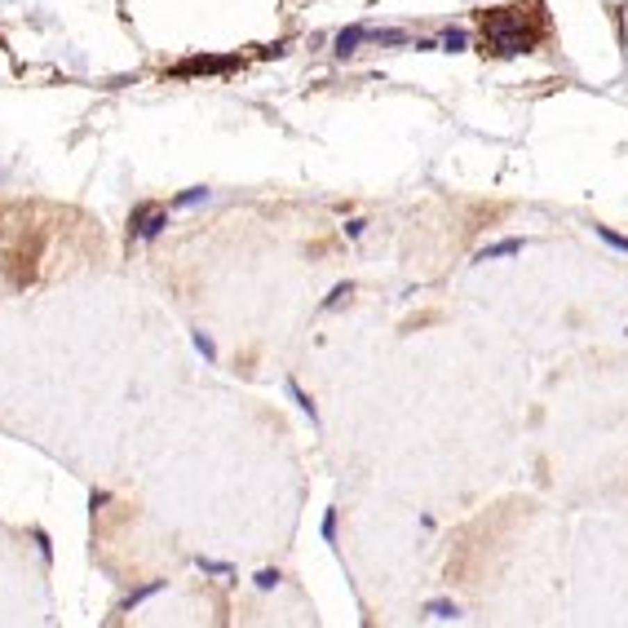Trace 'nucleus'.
Segmentation results:
<instances>
[{
    "mask_svg": "<svg viewBox=\"0 0 628 628\" xmlns=\"http://www.w3.org/2000/svg\"><path fill=\"white\" fill-rule=\"evenodd\" d=\"M540 18L531 9H491L482 14V49L496 58H513L540 44Z\"/></svg>",
    "mask_w": 628,
    "mask_h": 628,
    "instance_id": "obj_1",
    "label": "nucleus"
},
{
    "mask_svg": "<svg viewBox=\"0 0 628 628\" xmlns=\"http://www.w3.org/2000/svg\"><path fill=\"white\" fill-rule=\"evenodd\" d=\"M235 58H186L182 67H173V76H217V71H231Z\"/></svg>",
    "mask_w": 628,
    "mask_h": 628,
    "instance_id": "obj_2",
    "label": "nucleus"
},
{
    "mask_svg": "<svg viewBox=\"0 0 628 628\" xmlns=\"http://www.w3.org/2000/svg\"><path fill=\"white\" fill-rule=\"evenodd\" d=\"M522 248H527V239H500V244L478 248V257H474V261H500V257H518Z\"/></svg>",
    "mask_w": 628,
    "mask_h": 628,
    "instance_id": "obj_3",
    "label": "nucleus"
},
{
    "mask_svg": "<svg viewBox=\"0 0 628 628\" xmlns=\"http://www.w3.org/2000/svg\"><path fill=\"white\" fill-rule=\"evenodd\" d=\"M367 31H372V27H363V22H354V27H345L341 35H336V53H341V58H349V53L358 49V44L367 40Z\"/></svg>",
    "mask_w": 628,
    "mask_h": 628,
    "instance_id": "obj_4",
    "label": "nucleus"
},
{
    "mask_svg": "<svg viewBox=\"0 0 628 628\" xmlns=\"http://www.w3.org/2000/svg\"><path fill=\"white\" fill-rule=\"evenodd\" d=\"M425 615L429 620H461V606L452 597H433V602H425Z\"/></svg>",
    "mask_w": 628,
    "mask_h": 628,
    "instance_id": "obj_5",
    "label": "nucleus"
},
{
    "mask_svg": "<svg viewBox=\"0 0 628 628\" xmlns=\"http://www.w3.org/2000/svg\"><path fill=\"white\" fill-rule=\"evenodd\" d=\"M283 385H288V394H292V403H297V407H301V412H306V416H310V425H319V412H314V403H310V394H306V390H301V385H297L292 377H288Z\"/></svg>",
    "mask_w": 628,
    "mask_h": 628,
    "instance_id": "obj_6",
    "label": "nucleus"
},
{
    "mask_svg": "<svg viewBox=\"0 0 628 628\" xmlns=\"http://www.w3.org/2000/svg\"><path fill=\"white\" fill-rule=\"evenodd\" d=\"M168 584V579H151V584H142V588H133V593L124 597V611H133V606H142V602H147V597H155V593H160V588Z\"/></svg>",
    "mask_w": 628,
    "mask_h": 628,
    "instance_id": "obj_7",
    "label": "nucleus"
},
{
    "mask_svg": "<svg viewBox=\"0 0 628 628\" xmlns=\"http://www.w3.org/2000/svg\"><path fill=\"white\" fill-rule=\"evenodd\" d=\"M438 44H443V49H447V53H465V49H469V35H465L461 27H447Z\"/></svg>",
    "mask_w": 628,
    "mask_h": 628,
    "instance_id": "obj_8",
    "label": "nucleus"
},
{
    "mask_svg": "<svg viewBox=\"0 0 628 628\" xmlns=\"http://www.w3.org/2000/svg\"><path fill=\"white\" fill-rule=\"evenodd\" d=\"M208 199V186H190V190H182V195L173 199V208H195V204H204Z\"/></svg>",
    "mask_w": 628,
    "mask_h": 628,
    "instance_id": "obj_9",
    "label": "nucleus"
},
{
    "mask_svg": "<svg viewBox=\"0 0 628 628\" xmlns=\"http://www.w3.org/2000/svg\"><path fill=\"white\" fill-rule=\"evenodd\" d=\"M195 566H199L204 575H235V566H231V562H213V558H204V553L195 558Z\"/></svg>",
    "mask_w": 628,
    "mask_h": 628,
    "instance_id": "obj_10",
    "label": "nucleus"
},
{
    "mask_svg": "<svg viewBox=\"0 0 628 628\" xmlns=\"http://www.w3.org/2000/svg\"><path fill=\"white\" fill-rule=\"evenodd\" d=\"M190 341H195V349L204 354V363H217V345H213V336H208V332H195Z\"/></svg>",
    "mask_w": 628,
    "mask_h": 628,
    "instance_id": "obj_11",
    "label": "nucleus"
},
{
    "mask_svg": "<svg viewBox=\"0 0 628 628\" xmlns=\"http://www.w3.org/2000/svg\"><path fill=\"white\" fill-rule=\"evenodd\" d=\"M597 239H602V244H611L615 252H628V235H615L611 226H597Z\"/></svg>",
    "mask_w": 628,
    "mask_h": 628,
    "instance_id": "obj_12",
    "label": "nucleus"
},
{
    "mask_svg": "<svg viewBox=\"0 0 628 628\" xmlns=\"http://www.w3.org/2000/svg\"><path fill=\"white\" fill-rule=\"evenodd\" d=\"M279 571H274V566H265V571H257V579H252V584H257L261 588V593H270V588H279Z\"/></svg>",
    "mask_w": 628,
    "mask_h": 628,
    "instance_id": "obj_13",
    "label": "nucleus"
},
{
    "mask_svg": "<svg viewBox=\"0 0 628 628\" xmlns=\"http://www.w3.org/2000/svg\"><path fill=\"white\" fill-rule=\"evenodd\" d=\"M349 292H354V288H349V283H336L332 292H328V301H323V310H336V306H341V301H345Z\"/></svg>",
    "mask_w": 628,
    "mask_h": 628,
    "instance_id": "obj_14",
    "label": "nucleus"
},
{
    "mask_svg": "<svg viewBox=\"0 0 628 628\" xmlns=\"http://www.w3.org/2000/svg\"><path fill=\"white\" fill-rule=\"evenodd\" d=\"M367 40H377V44H407V35L403 31H367Z\"/></svg>",
    "mask_w": 628,
    "mask_h": 628,
    "instance_id": "obj_15",
    "label": "nucleus"
},
{
    "mask_svg": "<svg viewBox=\"0 0 628 628\" xmlns=\"http://www.w3.org/2000/svg\"><path fill=\"white\" fill-rule=\"evenodd\" d=\"M323 540H328V545H336V509L323 513Z\"/></svg>",
    "mask_w": 628,
    "mask_h": 628,
    "instance_id": "obj_16",
    "label": "nucleus"
},
{
    "mask_svg": "<svg viewBox=\"0 0 628 628\" xmlns=\"http://www.w3.org/2000/svg\"><path fill=\"white\" fill-rule=\"evenodd\" d=\"M363 231H367V222H363V217H354V222H345V235H349V239H358Z\"/></svg>",
    "mask_w": 628,
    "mask_h": 628,
    "instance_id": "obj_17",
    "label": "nucleus"
},
{
    "mask_svg": "<svg viewBox=\"0 0 628 628\" xmlns=\"http://www.w3.org/2000/svg\"><path fill=\"white\" fill-rule=\"evenodd\" d=\"M35 545H40L44 558H53V545H49V536H44V531H35Z\"/></svg>",
    "mask_w": 628,
    "mask_h": 628,
    "instance_id": "obj_18",
    "label": "nucleus"
},
{
    "mask_svg": "<svg viewBox=\"0 0 628 628\" xmlns=\"http://www.w3.org/2000/svg\"><path fill=\"white\" fill-rule=\"evenodd\" d=\"M98 504H111V491H93V496H89V509H98Z\"/></svg>",
    "mask_w": 628,
    "mask_h": 628,
    "instance_id": "obj_19",
    "label": "nucleus"
}]
</instances>
